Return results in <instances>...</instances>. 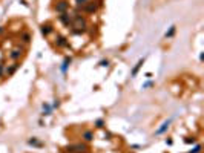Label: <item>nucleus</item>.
Listing matches in <instances>:
<instances>
[{
    "label": "nucleus",
    "mask_w": 204,
    "mask_h": 153,
    "mask_svg": "<svg viewBox=\"0 0 204 153\" xmlns=\"http://www.w3.org/2000/svg\"><path fill=\"white\" fill-rule=\"evenodd\" d=\"M5 31H6V29H5L3 26H0V35H3V34H5Z\"/></svg>",
    "instance_id": "27"
},
{
    "label": "nucleus",
    "mask_w": 204,
    "mask_h": 153,
    "mask_svg": "<svg viewBox=\"0 0 204 153\" xmlns=\"http://www.w3.org/2000/svg\"><path fill=\"white\" fill-rule=\"evenodd\" d=\"M170 122H172V119H167V121H164L163 124H161V127L155 132V135H163V133H166L167 130H169V126H170Z\"/></svg>",
    "instance_id": "13"
},
{
    "label": "nucleus",
    "mask_w": 204,
    "mask_h": 153,
    "mask_svg": "<svg viewBox=\"0 0 204 153\" xmlns=\"http://www.w3.org/2000/svg\"><path fill=\"white\" fill-rule=\"evenodd\" d=\"M60 104H61V103H60V100L57 98V100H54V103H52L51 106H52V109H58V107H60Z\"/></svg>",
    "instance_id": "23"
},
{
    "label": "nucleus",
    "mask_w": 204,
    "mask_h": 153,
    "mask_svg": "<svg viewBox=\"0 0 204 153\" xmlns=\"http://www.w3.org/2000/svg\"><path fill=\"white\" fill-rule=\"evenodd\" d=\"M184 142L186 144H196V138L195 136H187V138H184Z\"/></svg>",
    "instance_id": "22"
},
{
    "label": "nucleus",
    "mask_w": 204,
    "mask_h": 153,
    "mask_svg": "<svg viewBox=\"0 0 204 153\" xmlns=\"http://www.w3.org/2000/svg\"><path fill=\"white\" fill-rule=\"evenodd\" d=\"M105 126H106V121H105L103 118H97V119L94 121V127H95V129H105Z\"/></svg>",
    "instance_id": "15"
},
{
    "label": "nucleus",
    "mask_w": 204,
    "mask_h": 153,
    "mask_svg": "<svg viewBox=\"0 0 204 153\" xmlns=\"http://www.w3.org/2000/svg\"><path fill=\"white\" fill-rule=\"evenodd\" d=\"M175 31H176V26L173 25V26H170V29H169V31H167V32L164 34V37H166V38H170V37H173Z\"/></svg>",
    "instance_id": "20"
},
{
    "label": "nucleus",
    "mask_w": 204,
    "mask_h": 153,
    "mask_svg": "<svg viewBox=\"0 0 204 153\" xmlns=\"http://www.w3.org/2000/svg\"><path fill=\"white\" fill-rule=\"evenodd\" d=\"M154 84H155L154 81H147V83H144V84H143V89H147V87H152Z\"/></svg>",
    "instance_id": "25"
},
{
    "label": "nucleus",
    "mask_w": 204,
    "mask_h": 153,
    "mask_svg": "<svg viewBox=\"0 0 204 153\" xmlns=\"http://www.w3.org/2000/svg\"><path fill=\"white\" fill-rule=\"evenodd\" d=\"M201 151H202V145L201 144H195V147L190 148L187 153H201Z\"/></svg>",
    "instance_id": "19"
},
{
    "label": "nucleus",
    "mask_w": 204,
    "mask_h": 153,
    "mask_svg": "<svg viewBox=\"0 0 204 153\" xmlns=\"http://www.w3.org/2000/svg\"><path fill=\"white\" fill-rule=\"evenodd\" d=\"M54 46L57 48V49H66V48H69L71 46V43H69V40H68V37H65V35H61V34H55L54 35Z\"/></svg>",
    "instance_id": "5"
},
{
    "label": "nucleus",
    "mask_w": 204,
    "mask_h": 153,
    "mask_svg": "<svg viewBox=\"0 0 204 153\" xmlns=\"http://www.w3.org/2000/svg\"><path fill=\"white\" fill-rule=\"evenodd\" d=\"M42 109H43V112H42L43 116H49V115L52 113V110H54L52 106H51L49 103H43V104H42Z\"/></svg>",
    "instance_id": "14"
},
{
    "label": "nucleus",
    "mask_w": 204,
    "mask_h": 153,
    "mask_svg": "<svg viewBox=\"0 0 204 153\" xmlns=\"http://www.w3.org/2000/svg\"><path fill=\"white\" fill-rule=\"evenodd\" d=\"M25 52H26L25 46H22V45H17V46H14V48H13L9 52H8V58H9V60H13V61H20V60L23 58Z\"/></svg>",
    "instance_id": "3"
},
{
    "label": "nucleus",
    "mask_w": 204,
    "mask_h": 153,
    "mask_svg": "<svg viewBox=\"0 0 204 153\" xmlns=\"http://www.w3.org/2000/svg\"><path fill=\"white\" fill-rule=\"evenodd\" d=\"M5 61H0V80L5 78Z\"/></svg>",
    "instance_id": "21"
},
{
    "label": "nucleus",
    "mask_w": 204,
    "mask_h": 153,
    "mask_svg": "<svg viewBox=\"0 0 204 153\" xmlns=\"http://www.w3.org/2000/svg\"><path fill=\"white\" fill-rule=\"evenodd\" d=\"M66 151L69 153H89V145L86 142H75V144H69L66 148Z\"/></svg>",
    "instance_id": "4"
},
{
    "label": "nucleus",
    "mask_w": 204,
    "mask_h": 153,
    "mask_svg": "<svg viewBox=\"0 0 204 153\" xmlns=\"http://www.w3.org/2000/svg\"><path fill=\"white\" fill-rule=\"evenodd\" d=\"M143 63H144V58H141V60H140V61L135 64V67L132 69V77H135V75L138 74V71H140V67L143 66Z\"/></svg>",
    "instance_id": "18"
},
{
    "label": "nucleus",
    "mask_w": 204,
    "mask_h": 153,
    "mask_svg": "<svg viewBox=\"0 0 204 153\" xmlns=\"http://www.w3.org/2000/svg\"><path fill=\"white\" fill-rule=\"evenodd\" d=\"M40 32L43 37H51L52 34H55V28L52 23H42L40 25Z\"/></svg>",
    "instance_id": "8"
},
{
    "label": "nucleus",
    "mask_w": 204,
    "mask_h": 153,
    "mask_svg": "<svg viewBox=\"0 0 204 153\" xmlns=\"http://www.w3.org/2000/svg\"><path fill=\"white\" fill-rule=\"evenodd\" d=\"M28 144H29V145H34V147H43V142H40L39 138H35V136L29 138V139H28Z\"/></svg>",
    "instance_id": "16"
},
{
    "label": "nucleus",
    "mask_w": 204,
    "mask_h": 153,
    "mask_svg": "<svg viewBox=\"0 0 204 153\" xmlns=\"http://www.w3.org/2000/svg\"><path fill=\"white\" fill-rule=\"evenodd\" d=\"M57 20L65 26V28H71V25H72V13L71 11H68V13H63V14H58L57 16Z\"/></svg>",
    "instance_id": "7"
},
{
    "label": "nucleus",
    "mask_w": 204,
    "mask_h": 153,
    "mask_svg": "<svg viewBox=\"0 0 204 153\" xmlns=\"http://www.w3.org/2000/svg\"><path fill=\"white\" fill-rule=\"evenodd\" d=\"M89 2H91V0H74V3H75V8H77V9L83 8V6L87 5Z\"/></svg>",
    "instance_id": "17"
},
{
    "label": "nucleus",
    "mask_w": 204,
    "mask_h": 153,
    "mask_svg": "<svg viewBox=\"0 0 204 153\" xmlns=\"http://www.w3.org/2000/svg\"><path fill=\"white\" fill-rule=\"evenodd\" d=\"M100 66H101V67H108V66H109V60H101V61H100Z\"/></svg>",
    "instance_id": "24"
},
{
    "label": "nucleus",
    "mask_w": 204,
    "mask_h": 153,
    "mask_svg": "<svg viewBox=\"0 0 204 153\" xmlns=\"http://www.w3.org/2000/svg\"><path fill=\"white\" fill-rule=\"evenodd\" d=\"M101 8H103V2L101 0H91L87 5H84L83 8H80L78 11L81 14H97ZM77 9V8H75Z\"/></svg>",
    "instance_id": "2"
},
{
    "label": "nucleus",
    "mask_w": 204,
    "mask_h": 153,
    "mask_svg": "<svg viewBox=\"0 0 204 153\" xmlns=\"http://www.w3.org/2000/svg\"><path fill=\"white\" fill-rule=\"evenodd\" d=\"M80 138H81V141H83V142L89 144V142H92V141H94L95 133H94V130H91V129H84V130H81Z\"/></svg>",
    "instance_id": "10"
},
{
    "label": "nucleus",
    "mask_w": 204,
    "mask_h": 153,
    "mask_svg": "<svg viewBox=\"0 0 204 153\" xmlns=\"http://www.w3.org/2000/svg\"><path fill=\"white\" fill-rule=\"evenodd\" d=\"M19 67H20V61H13L11 64L5 66V78L13 77V75L19 71Z\"/></svg>",
    "instance_id": "9"
},
{
    "label": "nucleus",
    "mask_w": 204,
    "mask_h": 153,
    "mask_svg": "<svg viewBox=\"0 0 204 153\" xmlns=\"http://www.w3.org/2000/svg\"><path fill=\"white\" fill-rule=\"evenodd\" d=\"M71 9V3L69 0H57L55 5H54V11L57 14H63V13H68Z\"/></svg>",
    "instance_id": "6"
},
{
    "label": "nucleus",
    "mask_w": 204,
    "mask_h": 153,
    "mask_svg": "<svg viewBox=\"0 0 204 153\" xmlns=\"http://www.w3.org/2000/svg\"><path fill=\"white\" fill-rule=\"evenodd\" d=\"M105 136H108V139H112V133H111V132H106Z\"/></svg>",
    "instance_id": "26"
},
{
    "label": "nucleus",
    "mask_w": 204,
    "mask_h": 153,
    "mask_svg": "<svg viewBox=\"0 0 204 153\" xmlns=\"http://www.w3.org/2000/svg\"><path fill=\"white\" fill-rule=\"evenodd\" d=\"M71 63H72V57H65V58H63V61H61L60 71H61L63 74H66V72H68V69H69V66H71Z\"/></svg>",
    "instance_id": "12"
},
{
    "label": "nucleus",
    "mask_w": 204,
    "mask_h": 153,
    "mask_svg": "<svg viewBox=\"0 0 204 153\" xmlns=\"http://www.w3.org/2000/svg\"><path fill=\"white\" fill-rule=\"evenodd\" d=\"M69 31H71L72 35H83L89 31L87 19L78 9H74V13H72V25H71Z\"/></svg>",
    "instance_id": "1"
},
{
    "label": "nucleus",
    "mask_w": 204,
    "mask_h": 153,
    "mask_svg": "<svg viewBox=\"0 0 204 153\" xmlns=\"http://www.w3.org/2000/svg\"><path fill=\"white\" fill-rule=\"evenodd\" d=\"M19 40H20V43H23V45H29V43L32 42V34H31L29 31H22V32L19 34Z\"/></svg>",
    "instance_id": "11"
}]
</instances>
